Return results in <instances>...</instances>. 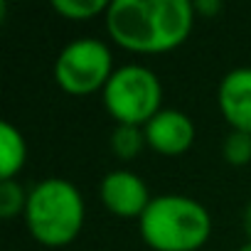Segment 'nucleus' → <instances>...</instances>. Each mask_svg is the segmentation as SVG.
Wrapping results in <instances>:
<instances>
[{
  "label": "nucleus",
  "instance_id": "nucleus-1",
  "mask_svg": "<svg viewBox=\"0 0 251 251\" xmlns=\"http://www.w3.org/2000/svg\"><path fill=\"white\" fill-rule=\"evenodd\" d=\"M195 15L190 0H111L103 23L118 47L138 54H163L190 37Z\"/></svg>",
  "mask_w": 251,
  "mask_h": 251
},
{
  "label": "nucleus",
  "instance_id": "nucleus-2",
  "mask_svg": "<svg viewBox=\"0 0 251 251\" xmlns=\"http://www.w3.org/2000/svg\"><path fill=\"white\" fill-rule=\"evenodd\" d=\"M25 224L30 236L50 249L72 244L86 219V202L81 190L67 177H45L30 187Z\"/></svg>",
  "mask_w": 251,
  "mask_h": 251
},
{
  "label": "nucleus",
  "instance_id": "nucleus-3",
  "mask_svg": "<svg viewBox=\"0 0 251 251\" xmlns=\"http://www.w3.org/2000/svg\"><path fill=\"white\" fill-rule=\"evenodd\" d=\"M138 229L153 251H197L212 234V217L195 197L165 192L151 200Z\"/></svg>",
  "mask_w": 251,
  "mask_h": 251
},
{
  "label": "nucleus",
  "instance_id": "nucleus-4",
  "mask_svg": "<svg viewBox=\"0 0 251 251\" xmlns=\"http://www.w3.org/2000/svg\"><path fill=\"white\" fill-rule=\"evenodd\" d=\"M103 106L116 123L143 126L163 111V84L160 76L143 64L118 67L101 91Z\"/></svg>",
  "mask_w": 251,
  "mask_h": 251
},
{
  "label": "nucleus",
  "instance_id": "nucleus-5",
  "mask_svg": "<svg viewBox=\"0 0 251 251\" xmlns=\"http://www.w3.org/2000/svg\"><path fill=\"white\" fill-rule=\"evenodd\" d=\"M54 81L72 96H89L103 91L113 69V54L106 42L96 37H76L62 47L54 59Z\"/></svg>",
  "mask_w": 251,
  "mask_h": 251
},
{
  "label": "nucleus",
  "instance_id": "nucleus-6",
  "mask_svg": "<svg viewBox=\"0 0 251 251\" xmlns=\"http://www.w3.org/2000/svg\"><path fill=\"white\" fill-rule=\"evenodd\" d=\"M99 197L103 207L121 219H141L153 200L146 180L126 168H116L101 177Z\"/></svg>",
  "mask_w": 251,
  "mask_h": 251
},
{
  "label": "nucleus",
  "instance_id": "nucleus-7",
  "mask_svg": "<svg viewBox=\"0 0 251 251\" xmlns=\"http://www.w3.org/2000/svg\"><path fill=\"white\" fill-rule=\"evenodd\" d=\"M143 133H146L148 148L168 158L187 153L197 136L195 121L185 111H177V108H163L160 113H155L143 126Z\"/></svg>",
  "mask_w": 251,
  "mask_h": 251
},
{
  "label": "nucleus",
  "instance_id": "nucleus-8",
  "mask_svg": "<svg viewBox=\"0 0 251 251\" xmlns=\"http://www.w3.org/2000/svg\"><path fill=\"white\" fill-rule=\"evenodd\" d=\"M217 103L231 131L251 133V67H236L222 76Z\"/></svg>",
  "mask_w": 251,
  "mask_h": 251
},
{
  "label": "nucleus",
  "instance_id": "nucleus-9",
  "mask_svg": "<svg viewBox=\"0 0 251 251\" xmlns=\"http://www.w3.org/2000/svg\"><path fill=\"white\" fill-rule=\"evenodd\" d=\"M27 163V143L18 126L0 123V180H15Z\"/></svg>",
  "mask_w": 251,
  "mask_h": 251
},
{
  "label": "nucleus",
  "instance_id": "nucleus-10",
  "mask_svg": "<svg viewBox=\"0 0 251 251\" xmlns=\"http://www.w3.org/2000/svg\"><path fill=\"white\" fill-rule=\"evenodd\" d=\"M108 146L118 160H136L148 143H146V133L141 126L116 123V128L111 131V138H108Z\"/></svg>",
  "mask_w": 251,
  "mask_h": 251
},
{
  "label": "nucleus",
  "instance_id": "nucleus-11",
  "mask_svg": "<svg viewBox=\"0 0 251 251\" xmlns=\"http://www.w3.org/2000/svg\"><path fill=\"white\" fill-rule=\"evenodd\" d=\"M52 10L67 20H91L96 15H106V0H52Z\"/></svg>",
  "mask_w": 251,
  "mask_h": 251
},
{
  "label": "nucleus",
  "instance_id": "nucleus-12",
  "mask_svg": "<svg viewBox=\"0 0 251 251\" xmlns=\"http://www.w3.org/2000/svg\"><path fill=\"white\" fill-rule=\"evenodd\" d=\"M27 195L30 190H25L18 180H0V217L13 219L18 214H25Z\"/></svg>",
  "mask_w": 251,
  "mask_h": 251
},
{
  "label": "nucleus",
  "instance_id": "nucleus-13",
  "mask_svg": "<svg viewBox=\"0 0 251 251\" xmlns=\"http://www.w3.org/2000/svg\"><path fill=\"white\" fill-rule=\"evenodd\" d=\"M222 155L229 165L244 168L251 163V133L244 131H229L222 146Z\"/></svg>",
  "mask_w": 251,
  "mask_h": 251
},
{
  "label": "nucleus",
  "instance_id": "nucleus-14",
  "mask_svg": "<svg viewBox=\"0 0 251 251\" xmlns=\"http://www.w3.org/2000/svg\"><path fill=\"white\" fill-rule=\"evenodd\" d=\"M219 10H222L219 0H197L195 3V13L197 15H217Z\"/></svg>",
  "mask_w": 251,
  "mask_h": 251
},
{
  "label": "nucleus",
  "instance_id": "nucleus-15",
  "mask_svg": "<svg viewBox=\"0 0 251 251\" xmlns=\"http://www.w3.org/2000/svg\"><path fill=\"white\" fill-rule=\"evenodd\" d=\"M241 226H244L246 239L251 241V200H249V202H246V207H244V214H241Z\"/></svg>",
  "mask_w": 251,
  "mask_h": 251
},
{
  "label": "nucleus",
  "instance_id": "nucleus-16",
  "mask_svg": "<svg viewBox=\"0 0 251 251\" xmlns=\"http://www.w3.org/2000/svg\"><path fill=\"white\" fill-rule=\"evenodd\" d=\"M236 251H251V241H246V244H244V246H239Z\"/></svg>",
  "mask_w": 251,
  "mask_h": 251
}]
</instances>
